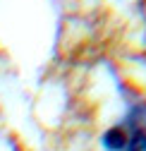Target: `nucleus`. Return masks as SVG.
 <instances>
[{"instance_id":"f257e3e1","label":"nucleus","mask_w":146,"mask_h":151,"mask_svg":"<svg viewBox=\"0 0 146 151\" xmlns=\"http://www.w3.org/2000/svg\"><path fill=\"white\" fill-rule=\"evenodd\" d=\"M127 144H130V127L117 125V127H110L103 134V146L108 151H125Z\"/></svg>"},{"instance_id":"f03ea898","label":"nucleus","mask_w":146,"mask_h":151,"mask_svg":"<svg viewBox=\"0 0 146 151\" xmlns=\"http://www.w3.org/2000/svg\"><path fill=\"white\" fill-rule=\"evenodd\" d=\"M125 151H146V129L137 122H130V144Z\"/></svg>"}]
</instances>
